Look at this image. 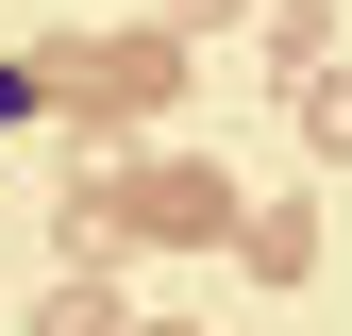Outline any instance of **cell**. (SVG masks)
<instances>
[{"instance_id":"8992f818","label":"cell","mask_w":352,"mask_h":336,"mask_svg":"<svg viewBox=\"0 0 352 336\" xmlns=\"http://www.w3.org/2000/svg\"><path fill=\"white\" fill-rule=\"evenodd\" d=\"M51 336H118V286H67V303H51Z\"/></svg>"},{"instance_id":"7a4b0ae2","label":"cell","mask_w":352,"mask_h":336,"mask_svg":"<svg viewBox=\"0 0 352 336\" xmlns=\"http://www.w3.org/2000/svg\"><path fill=\"white\" fill-rule=\"evenodd\" d=\"M235 269L252 286H302L319 269V202H235Z\"/></svg>"},{"instance_id":"3957f363","label":"cell","mask_w":352,"mask_h":336,"mask_svg":"<svg viewBox=\"0 0 352 336\" xmlns=\"http://www.w3.org/2000/svg\"><path fill=\"white\" fill-rule=\"evenodd\" d=\"M135 202L151 235H235V185H218V168H151V185H118Z\"/></svg>"},{"instance_id":"277c9868","label":"cell","mask_w":352,"mask_h":336,"mask_svg":"<svg viewBox=\"0 0 352 336\" xmlns=\"http://www.w3.org/2000/svg\"><path fill=\"white\" fill-rule=\"evenodd\" d=\"M336 51V0H269V67H319Z\"/></svg>"},{"instance_id":"6da1fadb","label":"cell","mask_w":352,"mask_h":336,"mask_svg":"<svg viewBox=\"0 0 352 336\" xmlns=\"http://www.w3.org/2000/svg\"><path fill=\"white\" fill-rule=\"evenodd\" d=\"M168 84H185V34L151 17V34H118V51H84V67H67V101H84V118H101V135H118V118H151Z\"/></svg>"},{"instance_id":"5b68a950","label":"cell","mask_w":352,"mask_h":336,"mask_svg":"<svg viewBox=\"0 0 352 336\" xmlns=\"http://www.w3.org/2000/svg\"><path fill=\"white\" fill-rule=\"evenodd\" d=\"M302 135H319V151H352V67H319V84H302Z\"/></svg>"},{"instance_id":"52a82bcc","label":"cell","mask_w":352,"mask_h":336,"mask_svg":"<svg viewBox=\"0 0 352 336\" xmlns=\"http://www.w3.org/2000/svg\"><path fill=\"white\" fill-rule=\"evenodd\" d=\"M218 17H235V0H168V34H218Z\"/></svg>"}]
</instances>
